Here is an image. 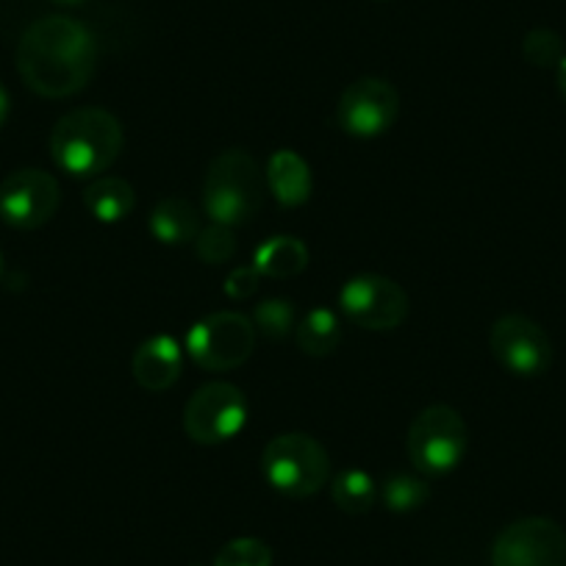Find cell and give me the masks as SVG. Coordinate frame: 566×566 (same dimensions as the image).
<instances>
[{
  "label": "cell",
  "mask_w": 566,
  "mask_h": 566,
  "mask_svg": "<svg viewBox=\"0 0 566 566\" xmlns=\"http://www.w3.org/2000/svg\"><path fill=\"white\" fill-rule=\"evenodd\" d=\"M97 67V42L84 23L51 14L25 29L18 45V70L31 92L70 97L84 90Z\"/></svg>",
  "instance_id": "cell-1"
},
{
  "label": "cell",
  "mask_w": 566,
  "mask_h": 566,
  "mask_svg": "<svg viewBox=\"0 0 566 566\" xmlns=\"http://www.w3.org/2000/svg\"><path fill=\"white\" fill-rule=\"evenodd\" d=\"M123 123L106 108H75L56 123L51 134V156L67 176H103L123 154Z\"/></svg>",
  "instance_id": "cell-2"
},
{
  "label": "cell",
  "mask_w": 566,
  "mask_h": 566,
  "mask_svg": "<svg viewBox=\"0 0 566 566\" xmlns=\"http://www.w3.org/2000/svg\"><path fill=\"white\" fill-rule=\"evenodd\" d=\"M203 206L211 222L248 226L264 206V176L248 150H222L209 165L203 181Z\"/></svg>",
  "instance_id": "cell-3"
},
{
  "label": "cell",
  "mask_w": 566,
  "mask_h": 566,
  "mask_svg": "<svg viewBox=\"0 0 566 566\" xmlns=\"http://www.w3.org/2000/svg\"><path fill=\"white\" fill-rule=\"evenodd\" d=\"M261 475L283 497H314L331 478L328 450L308 433H283L266 442Z\"/></svg>",
  "instance_id": "cell-4"
},
{
  "label": "cell",
  "mask_w": 566,
  "mask_h": 566,
  "mask_svg": "<svg viewBox=\"0 0 566 566\" xmlns=\"http://www.w3.org/2000/svg\"><path fill=\"white\" fill-rule=\"evenodd\" d=\"M408 459L422 475H448L467 453V422L455 408L428 406L408 428Z\"/></svg>",
  "instance_id": "cell-5"
},
{
  "label": "cell",
  "mask_w": 566,
  "mask_h": 566,
  "mask_svg": "<svg viewBox=\"0 0 566 566\" xmlns=\"http://www.w3.org/2000/svg\"><path fill=\"white\" fill-rule=\"evenodd\" d=\"M255 325L244 314L217 312L192 325L187 336V350L200 369L228 373L253 356Z\"/></svg>",
  "instance_id": "cell-6"
},
{
  "label": "cell",
  "mask_w": 566,
  "mask_h": 566,
  "mask_svg": "<svg viewBox=\"0 0 566 566\" xmlns=\"http://www.w3.org/2000/svg\"><path fill=\"white\" fill-rule=\"evenodd\" d=\"M248 419V400L239 386L214 380L189 397L184 408V431L195 444H222L237 437Z\"/></svg>",
  "instance_id": "cell-7"
},
{
  "label": "cell",
  "mask_w": 566,
  "mask_h": 566,
  "mask_svg": "<svg viewBox=\"0 0 566 566\" xmlns=\"http://www.w3.org/2000/svg\"><path fill=\"white\" fill-rule=\"evenodd\" d=\"M492 566H566V531L547 516H525L497 533Z\"/></svg>",
  "instance_id": "cell-8"
},
{
  "label": "cell",
  "mask_w": 566,
  "mask_h": 566,
  "mask_svg": "<svg viewBox=\"0 0 566 566\" xmlns=\"http://www.w3.org/2000/svg\"><path fill=\"white\" fill-rule=\"evenodd\" d=\"M342 314L364 331H391L408 317V295L384 275H356L339 295Z\"/></svg>",
  "instance_id": "cell-9"
},
{
  "label": "cell",
  "mask_w": 566,
  "mask_h": 566,
  "mask_svg": "<svg viewBox=\"0 0 566 566\" xmlns=\"http://www.w3.org/2000/svg\"><path fill=\"white\" fill-rule=\"evenodd\" d=\"M492 356L503 369L520 378H536L544 375L553 364V342L544 328L522 314H509L492 325L489 334Z\"/></svg>",
  "instance_id": "cell-10"
},
{
  "label": "cell",
  "mask_w": 566,
  "mask_h": 566,
  "mask_svg": "<svg viewBox=\"0 0 566 566\" xmlns=\"http://www.w3.org/2000/svg\"><path fill=\"white\" fill-rule=\"evenodd\" d=\"M62 192L51 172L18 170L0 184V220L20 231H34L56 217Z\"/></svg>",
  "instance_id": "cell-11"
},
{
  "label": "cell",
  "mask_w": 566,
  "mask_h": 566,
  "mask_svg": "<svg viewBox=\"0 0 566 566\" xmlns=\"http://www.w3.org/2000/svg\"><path fill=\"white\" fill-rule=\"evenodd\" d=\"M400 112V95L384 78H358L347 86L336 106V119L342 128L361 139L386 134Z\"/></svg>",
  "instance_id": "cell-12"
},
{
  "label": "cell",
  "mask_w": 566,
  "mask_h": 566,
  "mask_svg": "<svg viewBox=\"0 0 566 566\" xmlns=\"http://www.w3.org/2000/svg\"><path fill=\"white\" fill-rule=\"evenodd\" d=\"M134 378L142 389L165 391L181 378V347L172 336H154L142 342L134 353Z\"/></svg>",
  "instance_id": "cell-13"
},
{
  "label": "cell",
  "mask_w": 566,
  "mask_h": 566,
  "mask_svg": "<svg viewBox=\"0 0 566 566\" xmlns=\"http://www.w3.org/2000/svg\"><path fill=\"white\" fill-rule=\"evenodd\" d=\"M266 189L286 209H297L312 198V170L295 150H277L272 154L264 172Z\"/></svg>",
  "instance_id": "cell-14"
},
{
  "label": "cell",
  "mask_w": 566,
  "mask_h": 566,
  "mask_svg": "<svg viewBox=\"0 0 566 566\" xmlns=\"http://www.w3.org/2000/svg\"><path fill=\"white\" fill-rule=\"evenodd\" d=\"M148 228L161 244H189L198 239L203 226H200L198 211H195V206L189 200L172 198L170 195V198L156 203Z\"/></svg>",
  "instance_id": "cell-15"
},
{
  "label": "cell",
  "mask_w": 566,
  "mask_h": 566,
  "mask_svg": "<svg viewBox=\"0 0 566 566\" xmlns=\"http://www.w3.org/2000/svg\"><path fill=\"white\" fill-rule=\"evenodd\" d=\"M134 187L125 178L101 176L86 187L84 206L97 222H119L134 211Z\"/></svg>",
  "instance_id": "cell-16"
},
{
  "label": "cell",
  "mask_w": 566,
  "mask_h": 566,
  "mask_svg": "<svg viewBox=\"0 0 566 566\" xmlns=\"http://www.w3.org/2000/svg\"><path fill=\"white\" fill-rule=\"evenodd\" d=\"M253 266L266 277H295L308 266V248L297 237H272L255 250Z\"/></svg>",
  "instance_id": "cell-17"
},
{
  "label": "cell",
  "mask_w": 566,
  "mask_h": 566,
  "mask_svg": "<svg viewBox=\"0 0 566 566\" xmlns=\"http://www.w3.org/2000/svg\"><path fill=\"white\" fill-rule=\"evenodd\" d=\"M342 342V325L336 319L334 312L328 308H314L306 314L301 325H297V347H301L306 356L323 358L339 347Z\"/></svg>",
  "instance_id": "cell-18"
},
{
  "label": "cell",
  "mask_w": 566,
  "mask_h": 566,
  "mask_svg": "<svg viewBox=\"0 0 566 566\" xmlns=\"http://www.w3.org/2000/svg\"><path fill=\"white\" fill-rule=\"evenodd\" d=\"M375 497H378V489H375V481L361 470H347L342 475L334 478L331 483V500L339 511L350 516L367 514L375 505Z\"/></svg>",
  "instance_id": "cell-19"
},
{
  "label": "cell",
  "mask_w": 566,
  "mask_h": 566,
  "mask_svg": "<svg viewBox=\"0 0 566 566\" xmlns=\"http://www.w3.org/2000/svg\"><path fill=\"white\" fill-rule=\"evenodd\" d=\"M380 497H384L386 509L395 511V514H411V511L422 509L428 503L431 489L417 475H391L386 478Z\"/></svg>",
  "instance_id": "cell-20"
},
{
  "label": "cell",
  "mask_w": 566,
  "mask_h": 566,
  "mask_svg": "<svg viewBox=\"0 0 566 566\" xmlns=\"http://www.w3.org/2000/svg\"><path fill=\"white\" fill-rule=\"evenodd\" d=\"M253 325L266 339H283V336L295 328V306L290 301H281V297H270L261 306H255Z\"/></svg>",
  "instance_id": "cell-21"
},
{
  "label": "cell",
  "mask_w": 566,
  "mask_h": 566,
  "mask_svg": "<svg viewBox=\"0 0 566 566\" xmlns=\"http://www.w3.org/2000/svg\"><path fill=\"white\" fill-rule=\"evenodd\" d=\"M522 56L533 67H558L564 59V40L549 29H533L522 40Z\"/></svg>",
  "instance_id": "cell-22"
},
{
  "label": "cell",
  "mask_w": 566,
  "mask_h": 566,
  "mask_svg": "<svg viewBox=\"0 0 566 566\" xmlns=\"http://www.w3.org/2000/svg\"><path fill=\"white\" fill-rule=\"evenodd\" d=\"M214 566H272V549L261 538H233L222 544Z\"/></svg>",
  "instance_id": "cell-23"
},
{
  "label": "cell",
  "mask_w": 566,
  "mask_h": 566,
  "mask_svg": "<svg viewBox=\"0 0 566 566\" xmlns=\"http://www.w3.org/2000/svg\"><path fill=\"white\" fill-rule=\"evenodd\" d=\"M195 253L206 264H226L233 253H237V239L228 226L211 222V226L200 228L198 239H195Z\"/></svg>",
  "instance_id": "cell-24"
},
{
  "label": "cell",
  "mask_w": 566,
  "mask_h": 566,
  "mask_svg": "<svg viewBox=\"0 0 566 566\" xmlns=\"http://www.w3.org/2000/svg\"><path fill=\"white\" fill-rule=\"evenodd\" d=\"M259 281L261 272L255 266H239L226 277V295L233 297V301H244V297L259 290Z\"/></svg>",
  "instance_id": "cell-25"
},
{
  "label": "cell",
  "mask_w": 566,
  "mask_h": 566,
  "mask_svg": "<svg viewBox=\"0 0 566 566\" xmlns=\"http://www.w3.org/2000/svg\"><path fill=\"white\" fill-rule=\"evenodd\" d=\"M7 117H9V95L7 90H3V84H0V128H3Z\"/></svg>",
  "instance_id": "cell-26"
},
{
  "label": "cell",
  "mask_w": 566,
  "mask_h": 566,
  "mask_svg": "<svg viewBox=\"0 0 566 566\" xmlns=\"http://www.w3.org/2000/svg\"><path fill=\"white\" fill-rule=\"evenodd\" d=\"M558 92L566 103V56L560 59V64H558Z\"/></svg>",
  "instance_id": "cell-27"
},
{
  "label": "cell",
  "mask_w": 566,
  "mask_h": 566,
  "mask_svg": "<svg viewBox=\"0 0 566 566\" xmlns=\"http://www.w3.org/2000/svg\"><path fill=\"white\" fill-rule=\"evenodd\" d=\"M59 3H81V0H59Z\"/></svg>",
  "instance_id": "cell-28"
},
{
  "label": "cell",
  "mask_w": 566,
  "mask_h": 566,
  "mask_svg": "<svg viewBox=\"0 0 566 566\" xmlns=\"http://www.w3.org/2000/svg\"><path fill=\"white\" fill-rule=\"evenodd\" d=\"M0 277H3V255H0Z\"/></svg>",
  "instance_id": "cell-29"
}]
</instances>
